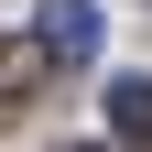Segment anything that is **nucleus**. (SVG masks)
Returning <instances> with one entry per match:
<instances>
[{"mask_svg":"<svg viewBox=\"0 0 152 152\" xmlns=\"http://www.w3.org/2000/svg\"><path fill=\"white\" fill-rule=\"evenodd\" d=\"M33 33H44L54 65H87V54H98V0H44V22H33Z\"/></svg>","mask_w":152,"mask_h":152,"instance_id":"obj_1","label":"nucleus"},{"mask_svg":"<svg viewBox=\"0 0 152 152\" xmlns=\"http://www.w3.org/2000/svg\"><path fill=\"white\" fill-rule=\"evenodd\" d=\"M109 130H120V152H152V76H120L109 87Z\"/></svg>","mask_w":152,"mask_h":152,"instance_id":"obj_2","label":"nucleus"},{"mask_svg":"<svg viewBox=\"0 0 152 152\" xmlns=\"http://www.w3.org/2000/svg\"><path fill=\"white\" fill-rule=\"evenodd\" d=\"M44 65H54V54H44V33L0 44V109H11V98H33V87H44Z\"/></svg>","mask_w":152,"mask_h":152,"instance_id":"obj_3","label":"nucleus"},{"mask_svg":"<svg viewBox=\"0 0 152 152\" xmlns=\"http://www.w3.org/2000/svg\"><path fill=\"white\" fill-rule=\"evenodd\" d=\"M65 152H98V141H65Z\"/></svg>","mask_w":152,"mask_h":152,"instance_id":"obj_4","label":"nucleus"}]
</instances>
